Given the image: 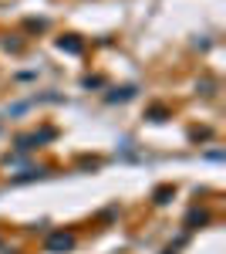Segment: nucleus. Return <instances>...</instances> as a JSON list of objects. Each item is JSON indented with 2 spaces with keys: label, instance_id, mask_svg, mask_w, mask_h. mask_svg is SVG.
Segmentation results:
<instances>
[{
  "label": "nucleus",
  "instance_id": "7ed1b4c3",
  "mask_svg": "<svg viewBox=\"0 0 226 254\" xmlns=\"http://www.w3.org/2000/svg\"><path fill=\"white\" fill-rule=\"evenodd\" d=\"M57 48H61V51H71V55H78V51H81V41H57Z\"/></svg>",
  "mask_w": 226,
  "mask_h": 254
},
{
  "label": "nucleus",
  "instance_id": "f257e3e1",
  "mask_svg": "<svg viewBox=\"0 0 226 254\" xmlns=\"http://www.w3.org/2000/svg\"><path fill=\"white\" fill-rule=\"evenodd\" d=\"M75 248V237L64 234V231H57V234L47 237V251H71Z\"/></svg>",
  "mask_w": 226,
  "mask_h": 254
},
{
  "label": "nucleus",
  "instance_id": "f03ea898",
  "mask_svg": "<svg viewBox=\"0 0 226 254\" xmlns=\"http://www.w3.org/2000/svg\"><path fill=\"white\" fill-rule=\"evenodd\" d=\"M54 136V129H44V132H31V136H20L17 139V149H34V142H41V139H51Z\"/></svg>",
  "mask_w": 226,
  "mask_h": 254
}]
</instances>
